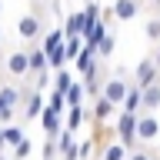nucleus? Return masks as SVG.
Wrapping results in <instances>:
<instances>
[{"label": "nucleus", "instance_id": "1", "mask_svg": "<svg viewBox=\"0 0 160 160\" xmlns=\"http://www.w3.org/2000/svg\"><path fill=\"white\" fill-rule=\"evenodd\" d=\"M47 33V13H43V3H33V10L20 13L17 17V37L20 43H37Z\"/></svg>", "mask_w": 160, "mask_h": 160}, {"label": "nucleus", "instance_id": "2", "mask_svg": "<svg viewBox=\"0 0 160 160\" xmlns=\"http://www.w3.org/2000/svg\"><path fill=\"white\" fill-rule=\"evenodd\" d=\"M137 123H140V113H133V110H120V120H117V140H120L127 150H137V147H140Z\"/></svg>", "mask_w": 160, "mask_h": 160}, {"label": "nucleus", "instance_id": "3", "mask_svg": "<svg viewBox=\"0 0 160 160\" xmlns=\"http://www.w3.org/2000/svg\"><path fill=\"white\" fill-rule=\"evenodd\" d=\"M3 73L10 80H30V50H13L3 57Z\"/></svg>", "mask_w": 160, "mask_h": 160}, {"label": "nucleus", "instance_id": "4", "mask_svg": "<svg viewBox=\"0 0 160 160\" xmlns=\"http://www.w3.org/2000/svg\"><path fill=\"white\" fill-rule=\"evenodd\" d=\"M40 113H43V90L37 83H30L23 93V103H20V120L30 123V120H40Z\"/></svg>", "mask_w": 160, "mask_h": 160}, {"label": "nucleus", "instance_id": "5", "mask_svg": "<svg viewBox=\"0 0 160 160\" xmlns=\"http://www.w3.org/2000/svg\"><path fill=\"white\" fill-rule=\"evenodd\" d=\"M107 67H103V57H97L93 63H90V70L83 73V87H87V97H100V90H103V80H107Z\"/></svg>", "mask_w": 160, "mask_h": 160}, {"label": "nucleus", "instance_id": "6", "mask_svg": "<svg viewBox=\"0 0 160 160\" xmlns=\"http://www.w3.org/2000/svg\"><path fill=\"white\" fill-rule=\"evenodd\" d=\"M117 110H120V103H113L107 93H100V97H93V103L87 107V113H90V123H107Z\"/></svg>", "mask_w": 160, "mask_h": 160}, {"label": "nucleus", "instance_id": "7", "mask_svg": "<svg viewBox=\"0 0 160 160\" xmlns=\"http://www.w3.org/2000/svg\"><path fill=\"white\" fill-rule=\"evenodd\" d=\"M157 77H160V63H157V53H147V57H143V60L137 63V67H133V83L147 87V83H153Z\"/></svg>", "mask_w": 160, "mask_h": 160}, {"label": "nucleus", "instance_id": "8", "mask_svg": "<svg viewBox=\"0 0 160 160\" xmlns=\"http://www.w3.org/2000/svg\"><path fill=\"white\" fill-rule=\"evenodd\" d=\"M137 133H140V143H153V140L160 137V120L153 117V110H143V113H140Z\"/></svg>", "mask_w": 160, "mask_h": 160}, {"label": "nucleus", "instance_id": "9", "mask_svg": "<svg viewBox=\"0 0 160 160\" xmlns=\"http://www.w3.org/2000/svg\"><path fill=\"white\" fill-rule=\"evenodd\" d=\"M60 117H63V113L43 107V113H40V127H43V133H47V137H60V133H63V127H67V123H63Z\"/></svg>", "mask_w": 160, "mask_h": 160}, {"label": "nucleus", "instance_id": "10", "mask_svg": "<svg viewBox=\"0 0 160 160\" xmlns=\"http://www.w3.org/2000/svg\"><path fill=\"white\" fill-rule=\"evenodd\" d=\"M143 3L147 0H113V13H117V20H133L143 10Z\"/></svg>", "mask_w": 160, "mask_h": 160}, {"label": "nucleus", "instance_id": "11", "mask_svg": "<svg viewBox=\"0 0 160 160\" xmlns=\"http://www.w3.org/2000/svg\"><path fill=\"white\" fill-rule=\"evenodd\" d=\"M97 57H100V53H97V47H93V43H87V47H83L77 57H73V73H80V77H83V73L90 70V63H93Z\"/></svg>", "mask_w": 160, "mask_h": 160}, {"label": "nucleus", "instance_id": "12", "mask_svg": "<svg viewBox=\"0 0 160 160\" xmlns=\"http://www.w3.org/2000/svg\"><path fill=\"white\" fill-rule=\"evenodd\" d=\"M63 33L67 37H73V33H87V17L80 13V10H73V13H67V20H63Z\"/></svg>", "mask_w": 160, "mask_h": 160}, {"label": "nucleus", "instance_id": "13", "mask_svg": "<svg viewBox=\"0 0 160 160\" xmlns=\"http://www.w3.org/2000/svg\"><path fill=\"white\" fill-rule=\"evenodd\" d=\"M87 117H90V113H87V107H83V103H80V107H67V120H63V123H67V130H73V133H77L80 123H83Z\"/></svg>", "mask_w": 160, "mask_h": 160}, {"label": "nucleus", "instance_id": "14", "mask_svg": "<svg viewBox=\"0 0 160 160\" xmlns=\"http://www.w3.org/2000/svg\"><path fill=\"white\" fill-rule=\"evenodd\" d=\"M157 107H160V77L143 87V110H157Z\"/></svg>", "mask_w": 160, "mask_h": 160}, {"label": "nucleus", "instance_id": "15", "mask_svg": "<svg viewBox=\"0 0 160 160\" xmlns=\"http://www.w3.org/2000/svg\"><path fill=\"white\" fill-rule=\"evenodd\" d=\"M113 47H117V33H113V27H110L107 33H103V40L97 43V53H100L103 60H110V53H113Z\"/></svg>", "mask_w": 160, "mask_h": 160}, {"label": "nucleus", "instance_id": "16", "mask_svg": "<svg viewBox=\"0 0 160 160\" xmlns=\"http://www.w3.org/2000/svg\"><path fill=\"white\" fill-rule=\"evenodd\" d=\"M83 97H87V87H83V80H73V87L67 90V103H70V107H80V103H83Z\"/></svg>", "mask_w": 160, "mask_h": 160}, {"label": "nucleus", "instance_id": "17", "mask_svg": "<svg viewBox=\"0 0 160 160\" xmlns=\"http://www.w3.org/2000/svg\"><path fill=\"white\" fill-rule=\"evenodd\" d=\"M127 157H130V150L123 147L120 140H113V143H110V147L103 150V157H100V160H127Z\"/></svg>", "mask_w": 160, "mask_h": 160}, {"label": "nucleus", "instance_id": "18", "mask_svg": "<svg viewBox=\"0 0 160 160\" xmlns=\"http://www.w3.org/2000/svg\"><path fill=\"white\" fill-rule=\"evenodd\" d=\"M130 160H160L157 147H150V143H140L137 150H130Z\"/></svg>", "mask_w": 160, "mask_h": 160}, {"label": "nucleus", "instance_id": "19", "mask_svg": "<svg viewBox=\"0 0 160 160\" xmlns=\"http://www.w3.org/2000/svg\"><path fill=\"white\" fill-rule=\"evenodd\" d=\"M143 37H147L150 43H160V17H157V13L147 20V27H143Z\"/></svg>", "mask_w": 160, "mask_h": 160}, {"label": "nucleus", "instance_id": "20", "mask_svg": "<svg viewBox=\"0 0 160 160\" xmlns=\"http://www.w3.org/2000/svg\"><path fill=\"white\" fill-rule=\"evenodd\" d=\"M13 120H17V107H10L7 100L0 97V127L3 123H13Z\"/></svg>", "mask_w": 160, "mask_h": 160}, {"label": "nucleus", "instance_id": "21", "mask_svg": "<svg viewBox=\"0 0 160 160\" xmlns=\"http://www.w3.org/2000/svg\"><path fill=\"white\" fill-rule=\"evenodd\" d=\"M30 150H33V143H30V137H23L17 147H13V160H27V157H30Z\"/></svg>", "mask_w": 160, "mask_h": 160}, {"label": "nucleus", "instance_id": "22", "mask_svg": "<svg viewBox=\"0 0 160 160\" xmlns=\"http://www.w3.org/2000/svg\"><path fill=\"white\" fill-rule=\"evenodd\" d=\"M0 160H10V157H7V153H0Z\"/></svg>", "mask_w": 160, "mask_h": 160}, {"label": "nucleus", "instance_id": "23", "mask_svg": "<svg viewBox=\"0 0 160 160\" xmlns=\"http://www.w3.org/2000/svg\"><path fill=\"white\" fill-rule=\"evenodd\" d=\"M30 3H43V0H30Z\"/></svg>", "mask_w": 160, "mask_h": 160}, {"label": "nucleus", "instance_id": "24", "mask_svg": "<svg viewBox=\"0 0 160 160\" xmlns=\"http://www.w3.org/2000/svg\"><path fill=\"white\" fill-rule=\"evenodd\" d=\"M157 63H160V50H157Z\"/></svg>", "mask_w": 160, "mask_h": 160}, {"label": "nucleus", "instance_id": "25", "mask_svg": "<svg viewBox=\"0 0 160 160\" xmlns=\"http://www.w3.org/2000/svg\"><path fill=\"white\" fill-rule=\"evenodd\" d=\"M127 160H130V157H127Z\"/></svg>", "mask_w": 160, "mask_h": 160}]
</instances>
